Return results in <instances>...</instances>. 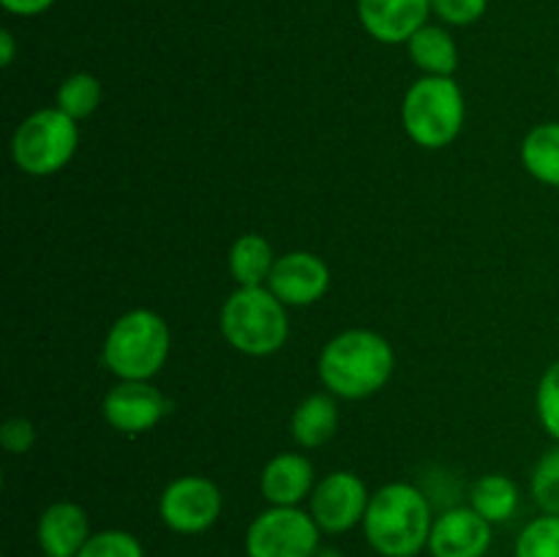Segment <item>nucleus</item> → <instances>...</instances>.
<instances>
[{
  "mask_svg": "<svg viewBox=\"0 0 559 557\" xmlns=\"http://www.w3.org/2000/svg\"><path fill=\"white\" fill-rule=\"evenodd\" d=\"M396 369V353L382 333L369 328H349L336 333L317 358V375L328 393L336 399L374 396L388 386Z\"/></svg>",
  "mask_w": 559,
  "mask_h": 557,
  "instance_id": "obj_1",
  "label": "nucleus"
},
{
  "mask_svg": "<svg viewBox=\"0 0 559 557\" xmlns=\"http://www.w3.org/2000/svg\"><path fill=\"white\" fill-rule=\"evenodd\" d=\"M435 511L424 491L407 481H391L371 491L364 535L380 557H418L429 546Z\"/></svg>",
  "mask_w": 559,
  "mask_h": 557,
  "instance_id": "obj_2",
  "label": "nucleus"
},
{
  "mask_svg": "<svg viewBox=\"0 0 559 557\" xmlns=\"http://www.w3.org/2000/svg\"><path fill=\"white\" fill-rule=\"evenodd\" d=\"M173 349V331L153 309H131L107 331L102 360L118 380H153Z\"/></svg>",
  "mask_w": 559,
  "mask_h": 557,
  "instance_id": "obj_3",
  "label": "nucleus"
},
{
  "mask_svg": "<svg viewBox=\"0 0 559 557\" xmlns=\"http://www.w3.org/2000/svg\"><path fill=\"white\" fill-rule=\"evenodd\" d=\"M227 344L249 358H267L289 339L287 306L267 287H238L218 311Z\"/></svg>",
  "mask_w": 559,
  "mask_h": 557,
  "instance_id": "obj_4",
  "label": "nucleus"
},
{
  "mask_svg": "<svg viewBox=\"0 0 559 557\" xmlns=\"http://www.w3.org/2000/svg\"><path fill=\"white\" fill-rule=\"evenodd\" d=\"M464 93L453 76H420L402 102V126L409 140L426 151L448 147L464 129Z\"/></svg>",
  "mask_w": 559,
  "mask_h": 557,
  "instance_id": "obj_5",
  "label": "nucleus"
},
{
  "mask_svg": "<svg viewBox=\"0 0 559 557\" xmlns=\"http://www.w3.org/2000/svg\"><path fill=\"white\" fill-rule=\"evenodd\" d=\"M80 147V126L58 107L27 115L11 137V162L33 178H49L66 169Z\"/></svg>",
  "mask_w": 559,
  "mask_h": 557,
  "instance_id": "obj_6",
  "label": "nucleus"
},
{
  "mask_svg": "<svg viewBox=\"0 0 559 557\" xmlns=\"http://www.w3.org/2000/svg\"><path fill=\"white\" fill-rule=\"evenodd\" d=\"M246 557H314L322 530L306 508L267 506L246 528Z\"/></svg>",
  "mask_w": 559,
  "mask_h": 557,
  "instance_id": "obj_7",
  "label": "nucleus"
},
{
  "mask_svg": "<svg viewBox=\"0 0 559 557\" xmlns=\"http://www.w3.org/2000/svg\"><path fill=\"white\" fill-rule=\"evenodd\" d=\"M222 489L207 475H180L158 497V517L178 535L207 533L222 517Z\"/></svg>",
  "mask_w": 559,
  "mask_h": 557,
  "instance_id": "obj_8",
  "label": "nucleus"
},
{
  "mask_svg": "<svg viewBox=\"0 0 559 557\" xmlns=\"http://www.w3.org/2000/svg\"><path fill=\"white\" fill-rule=\"evenodd\" d=\"M369 502L371 491L360 475L349 470H333L325 478L317 481L309 497V513L320 524L322 533L344 535L364 524Z\"/></svg>",
  "mask_w": 559,
  "mask_h": 557,
  "instance_id": "obj_9",
  "label": "nucleus"
},
{
  "mask_svg": "<svg viewBox=\"0 0 559 557\" xmlns=\"http://www.w3.org/2000/svg\"><path fill=\"white\" fill-rule=\"evenodd\" d=\"M169 402L151 380H118L102 402V415L115 431L142 435L162 424Z\"/></svg>",
  "mask_w": 559,
  "mask_h": 557,
  "instance_id": "obj_10",
  "label": "nucleus"
},
{
  "mask_svg": "<svg viewBox=\"0 0 559 557\" xmlns=\"http://www.w3.org/2000/svg\"><path fill=\"white\" fill-rule=\"evenodd\" d=\"M495 524L480 517L473 506H453L431 524V557H486L495 538Z\"/></svg>",
  "mask_w": 559,
  "mask_h": 557,
  "instance_id": "obj_11",
  "label": "nucleus"
},
{
  "mask_svg": "<svg viewBox=\"0 0 559 557\" xmlns=\"http://www.w3.org/2000/svg\"><path fill=\"white\" fill-rule=\"evenodd\" d=\"M265 287L284 306H311L331 287V268L314 251H287L276 257Z\"/></svg>",
  "mask_w": 559,
  "mask_h": 557,
  "instance_id": "obj_12",
  "label": "nucleus"
},
{
  "mask_svg": "<svg viewBox=\"0 0 559 557\" xmlns=\"http://www.w3.org/2000/svg\"><path fill=\"white\" fill-rule=\"evenodd\" d=\"M429 16L431 0H358L360 25L380 44H407Z\"/></svg>",
  "mask_w": 559,
  "mask_h": 557,
  "instance_id": "obj_13",
  "label": "nucleus"
},
{
  "mask_svg": "<svg viewBox=\"0 0 559 557\" xmlns=\"http://www.w3.org/2000/svg\"><path fill=\"white\" fill-rule=\"evenodd\" d=\"M91 535V517L71 500L49 502L36 522V544L44 557H76Z\"/></svg>",
  "mask_w": 559,
  "mask_h": 557,
  "instance_id": "obj_14",
  "label": "nucleus"
},
{
  "mask_svg": "<svg viewBox=\"0 0 559 557\" xmlns=\"http://www.w3.org/2000/svg\"><path fill=\"white\" fill-rule=\"evenodd\" d=\"M314 486V464L304 453H276L260 475V491L267 506H300L309 500Z\"/></svg>",
  "mask_w": 559,
  "mask_h": 557,
  "instance_id": "obj_15",
  "label": "nucleus"
},
{
  "mask_svg": "<svg viewBox=\"0 0 559 557\" xmlns=\"http://www.w3.org/2000/svg\"><path fill=\"white\" fill-rule=\"evenodd\" d=\"M338 429V404L333 393H311L298 407L293 410L289 418V431H293L295 446L304 451L322 448Z\"/></svg>",
  "mask_w": 559,
  "mask_h": 557,
  "instance_id": "obj_16",
  "label": "nucleus"
},
{
  "mask_svg": "<svg viewBox=\"0 0 559 557\" xmlns=\"http://www.w3.org/2000/svg\"><path fill=\"white\" fill-rule=\"evenodd\" d=\"M407 52L424 76H453L459 69L456 38L440 25L420 27L407 42Z\"/></svg>",
  "mask_w": 559,
  "mask_h": 557,
  "instance_id": "obj_17",
  "label": "nucleus"
},
{
  "mask_svg": "<svg viewBox=\"0 0 559 557\" xmlns=\"http://www.w3.org/2000/svg\"><path fill=\"white\" fill-rule=\"evenodd\" d=\"M227 262L229 276L238 287H265L276 265V254L262 235L246 233L233 244Z\"/></svg>",
  "mask_w": 559,
  "mask_h": 557,
  "instance_id": "obj_18",
  "label": "nucleus"
},
{
  "mask_svg": "<svg viewBox=\"0 0 559 557\" xmlns=\"http://www.w3.org/2000/svg\"><path fill=\"white\" fill-rule=\"evenodd\" d=\"M522 164L538 183L559 189V120L533 126L524 134Z\"/></svg>",
  "mask_w": 559,
  "mask_h": 557,
  "instance_id": "obj_19",
  "label": "nucleus"
},
{
  "mask_svg": "<svg viewBox=\"0 0 559 557\" xmlns=\"http://www.w3.org/2000/svg\"><path fill=\"white\" fill-rule=\"evenodd\" d=\"M519 486L516 481L508 478L502 473H489L484 478H478L469 489V506L480 513L484 519H489L491 524L508 522V519L516 517L519 511Z\"/></svg>",
  "mask_w": 559,
  "mask_h": 557,
  "instance_id": "obj_20",
  "label": "nucleus"
},
{
  "mask_svg": "<svg viewBox=\"0 0 559 557\" xmlns=\"http://www.w3.org/2000/svg\"><path fill=\"white\" fill-rule=\"evenodd\" d=\"M104 98V87L98 82V76L87 74V71H76L69 74L55 91V107L63 109L69 118H74L76 123L85 118H91L98 109Z\"/></svg>",
  "mask_w": 559,
  "mask_h": 557,
  "instance_id": "obj_21",
  "label": "nucleus"
},
{
  "mask_svg": "<svg viewBox=\"0 0 559 557\" xmlns=\"http://www.w3.org/2000/svg\"><path fill=\"white\" fill-rule=\"evenodd\" d=\"M513 557H559V517L540 513L524 524L513 544Z\"/></svg>",
  "mask_w": 559,
  "mask_h": 557,
  "instance_id": "obj_22",
  "label": "nucleus"
},
{
  "mask_svg": "<svg viewBox=\"0 0 559 557\" xmlns=\"http://www.w3.org/2000/svg\"><path fill=\"white\" fill-rule=\"evenodd\" d=\"M530 491L540 511L559 517V442L538 459L530 478Z\"/></svg>",
  "mask_w": 559,
  "mask_h": 557,
  "instance_id": "obj_23",
  "label": "nucleus"
},
{
  "mask_svg": "<svg viewBox=\"0 0 559 557\" xmlns=\"http://www.w3.org/2000/svg\"><path fill=\"white\" fill-rule=\"evenodd\" d=\"M76 557H145V546L129 530H98Z\"/></svg>",
  "mask_w": 559,
  "mask_h": 557,
  "instance_id": "obj_24",
  "label": "nucleus"
},
{
  "mask_svg": "<svg viewBox=\"0 0 559 557\" xmlns=\"http://www.w3.org/2000/svg\"><path fill=\"white\" fill-rule=\"evenodd\" d=\"M535 413L546 435L559 442V358L540 377L535 391Z\"/></svg>",
  "mask_w": 559,
  "mask_h": 557,
  "instance_id": "obj_25",
  "label": "nucleus"
},
{
  "mask_svg": "<svg viewBox=\"0 0 559 557\" xmlns=\"http://www.w3.org/2000/svg\"><path fill=\"white\" fill-rule=\"evenodd\" d=\"M489 9V0H431V14L453 27L475 25Z\"/></svg>",
  "mask_w": 559,
  "mask_h": 557,
  "instance_id": "obj_26",
  "label": "nucleus"
},
{
  "mask_svg": "<svg viewBox=\"0 0 559 557\" xmlns=\"http://www.w3.org/2000/svg\"><path fill=\"white\" fill-rule=\"evenodd\" d=\"M0 446L9 453H14V457H22V453H27L36 446V426L27 418H22V415H11L0 426Z\"/></svg>",
  "mask_w": 559,
  "mask_h": 557,
  "instance_id": "obj_27",
  "label": "nucleus"
},
{
  "mask_svg": "<svg viewBox=\"0 0 559 557\" xmlns=\"http://www.w3.org/2000/svg\"><path fill=\"white\" fill-rule=\"evenodd\" d=\"M0 5H3L9 14L38 16V14H44V11L52 9L55 0H0Z\"/></svg>",
  "mask_w": 559,
  "mask_h": 557,
  "instance_id": "obj_28",
  "label": "nucleus"
},
{
  "mask_svg": "<svg viewBox=\"0 0 559 557\" xmlns=\"http://www.w3.org/2000/svg\"><path fill=\"white\" fill-rule=\"evenodd\" d=\"M14 55H16L14 36H11V31H0V66L9 69V66L14 63Z\"/></svg>",
  "mask_w": 559,
  "mask_h": 557,
  "instance_id": "obj_29",
  "label": "nucleus"
},
{
  "mask_svg": "<svg viewBox=\"0 0 559 557\" xmlns=\"http://www.w3.org/2000/svg\"><path fill=\"white\" fill-rule=\"evenodd\" d=\"M314 557H344L342 549H336V546H320V549L314 552Z\"/></svg>",
  "mask_w": 559,
  "mask_h": 557,
  "instance_id": "obj_30",
  "label": "nucleus"
},
{
  "mask_svg": "<svg viewBox=\"0 0 559 557\" xmlns=\"http://www.w3.org/2000/svg\"><path fill=\"white\" fill-rule=\"evenodd\" d=\"M557 76H559V60H557Z\"/></svg>",
  "mask_w": 559,
  "mask_h": 557,
  "instance_id": "obj_31",
  "label": "nucleus"
},
{
  "mask_svg": "<svg viewBox=\"0 0 559 557\" xmlns=\"http://www.w3.org/2000/svg\"><path fill=\"white\" fill-rule=\"evenodd\" d=\"M41 557H44V555H41Z\"/></svg>",
  "mask_w": 559,
  "mask_h": 557,
  "instance_id": "obj_32",
  "label": "nucleus"
}]
</instances>
